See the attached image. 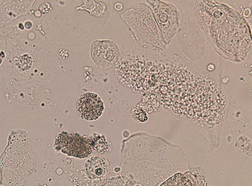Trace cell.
Instances as JSON below:
<instances>
[{"mask_svg": "<svg viewBox=\"0 0 252 186\" xmlns=\"http://www.w3.org/2000/svg\"><path fill=\"white\" fill-rule=\"evenodd\" d=\"M78 109L82 118L94 120L99 118L104 111L103 101L94 93H87L81 96L78 103Z\"/></svg>", "mask_w": 252, "mask_h": 186, "instance_id": "obj_3", "label": "cell"}, {"mask_svg": "<svg viewBox=\"0 0 252 186\" xmlns=\"http://www.w3.org/2000/svg\"><path fill=\"white\" fill-rule=\"evenodd\" d=\"M92 56L96 64L101 68L113 66L120 57L117 45L111 40H95L91 46Z\"/></svg>", "mask_w": 252, "mask_h": 186, "instance_id": "obj_2", "label": "cell"}, {"mask_svg": "<svg viewBox=\"0 0 252 186\" xmlns=\"http://www.w3.org/2000/svg\"><path fill=\"white\" fill-rule=\"evenodd\" d=\"M55 148L69 156L80 158L89 156L92 152L91 140L79 134L67 132L59 135Z\"/></svg>", "mask_w": 252, "mask_h": 186, "instance_id": "obj_1", "label": "cell"}, {"mask_svg": "<svg viewBox=\"0 0 252 186\" xmlns=\"http://www.w3.org/2000/svg\"><path fill=\"white\" fill-rule=\"evenodd\" d=\"M109 164L105 158L94 156L90 158L85 164L86 176L92 180L105 177L108 174Z\"/></svg>", "mask_w": 252, "mask_h": 186, "instance_id": "obj_4", "label": "cell"}, {"mask_svg": "<svg viewBox=\"0 0 252 186\" xmlns=\"http://www.w3.org/2000/svg\"><path fill=\"white\" fill-rule=\"evenodd\" d=\"M133 115L135 119L138 121L145 122L148 120V116L146 113L142 110L137 109L134 112Z\"/></svg>", "mask_w": 252, "mask_h": 186, "instance_id": "obj_6", "label": "cell"}, {"mask_svg": "<svg viewBox=\"0 0 252 186\" xmlns=\"http://www.w3.org/2000/svg\"><path fill=\"white\" fill-rule=\"evenodd\" d=\"M94 142L92 143V146L98 151L99 153H103L108 148L107 143L105 140H102L101 138L99 137V139L96 140H92Z\"/></svg>", "mask_w": 252, "mask_h": 186, "instance_id": "obj_5", "label": "cell"}]
</instances>
